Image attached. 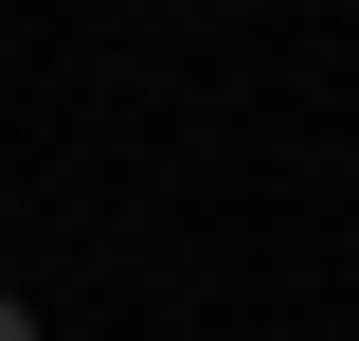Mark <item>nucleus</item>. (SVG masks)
Returning <instances> with one entry per match:
<instances>
[{
    "label": "nucleus",
    "instance_id": "1",
    "mask_svg": "<svg viewBox=\"0 0 359 341\" xmlns=\"http://www.w3.org/2000/svg\"><path fill=\"white\" fill-rule=\"evenodd\" d=\"M0 341H36V323H18V305H0Z\"/></svg>",
    "mask_w": 359,
    "mask_h": 341
}]
</instances>
